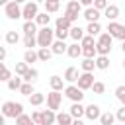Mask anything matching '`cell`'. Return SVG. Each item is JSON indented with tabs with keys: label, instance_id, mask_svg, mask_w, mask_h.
<instances>
[{
	"label": "cell",
	"instance_id": "cell-1",
	"mask_svg": "<svg viewBox=\"0 0 125 125\" xmlns=\"http://www.w3.org/2000/svg\"><path fill=\"white\" fill-rule=\"evenodd\" d=\"M53 37H55V31H53L49 25H43V27L37 29V33H35V39H37V45H39V47H51Z\"/></svg>",
	"mask_w": 125,
	"mask_h": 125
},
{
	"label": "cell",
	"instance_id": "cell-2",
	"mask_svg": "<svg viewBox=\"0 0 125 125\" xmlns=\"http://www.w3.org/2000/svg\"><path fill=\"white\" fill-rule=\"evenodd\" d=\"M23 113V105L20 104V102H6L4 105H2V115L4 117H18V115H21Z\"/></svg>",
	"mask_w": 125,
	"mask_h": 125
},
{
	"label": "cell",
	"instance_id": "cell-3",
	"mask_svg": "<svg viewBox=\"0 0 125 125\" xmlns=\"http://www.w3.org/2000/svg\"><path fill=\"white\" fill-rule=\"evenodd\" d=\"M37 14H39L37 2H25V4H23V8H21V18H23L25 21H33Z\"/></svg>",
	"mask_w": 125,
	"mask_h": 125
},
{
	"label": "cell",
	"instance_id": "cell-4",
	"mask_svg": "<svg viewBox=\"0 0 125 125\" xmlns=\"http://www.w3.org/2000/svg\"><path fill=\"white\" fill-rule=\"evenodd\" d=\"M64 16H66L70 21H76V20H78V16H80V2H78V0H70V2L66 4Z\"/></svg>",
	"mask_w": 125,
	"mask_h": 125
},
{
	"label": "cell",
	"instance_id": "cell-5",
	"mask_svg": "<svg viewBox=\"0 0 125 125\" xmlns=\"http://www.w3.org/2000/svg\"><path fill=\"white\" fill-rule=\"evenodd\" d=\"M4 12H6V18H8V20H20V18H21V8H20V4H16V2H12V0L4 6Z\"/></svg>",
	"mask_w": 125,
	"mask_h": 125
},
{
	"label": "cell",
	"instance_id": "cell-6",
	"mask_svg": "<svg viewBox=\"0 0 125 125\" xmlns=\"http://www.w3.org/2000/svg\"><path fill=\"white\" fill-rule=\"evenodd\" d=\"M107 33H109L111 37H115V39L125 41V25H121V23H117V21H109Z\"/></svg>",
	"mask_w": 125,
	"mask_h": 125
},
{
	"label": "cell",
	"instance_id": "cell-7",
	"mask_svg": "<svg viewBox=\"0 0 125 125\" xmlns=\"http://www.w3.org/2000/svg\"><path fill=\"white\" fill-rule=\"evenodd\" d=\"M92 84H94V76H92V72H82V74L78 76V80H76V86H78L82 92H84V90H90Z\"/></svg>",
	"mask_w": 125,
	"mask_h": 125
},
{
	"label": "cell",
	"instance_id": "cell-8",
	"mask_svg": "<svg viewBox=\"0 0 125 125\" xmlns=\"http://www.w3.org/2000/svg\"><path fill=\"white\" fill-rule=\"evenodd\" d=\"M64 96H66L68 100H72V102H82V98H84V92H82L78 86L70 84V86H66V88H64Z\"/></svg>",
	"mask_w": 125,
	"mask_h": 125
},
{
	"label": "cell",
	"instance_id": "cell-9",
	"mask_svg": "<svg viewBox=\"0 0 125 125\" xmlns=\"http://www.w3.org/2000/svg\"><path fill=\"white\" fill-rule=\"evenodd\" d=\"M61 100H62V94L61 92H57V90H51L49 94H47V105H49V109H59L61 107Z\"/></svg>",
	"mask_w": 125,
	"mask_h": 125
},
{
	"label": "cell",
	"instance_id": "cell-10",
	"mask_svg": "<svg viewBox=\"0 0 125 125\" xmlns=\"http://www.w3.org/2000/svg\"><path fill=\"white\" fill-rule=\"evenodd\" d=\"M84 115L88 117V119H100V115H102V111H100V105H96V104H90V105H86L84 107Z\"/></svg>",
	"mask_w": 125,
	"mask_h": 125
},
{
	"label": "cell",
	"instance_id": "cell-11",
	"mask_svg": "<svg viewBox=\"0 0 125 125\" xmlns=\"http://www.w3.org/2000/svg\"><path fill=\"white\" fill-rule=\"evenodd\" d=\"M68 113H70V117H72V119H80V117H84V105H82L80 102H72V105H70Z\"/></svg>",
	"mask_w": 125,
	"mask_h": 125
},
{
	"label": "cell",
	"instance_id": "cell-12",
	"mask_svg": "<svg viewBox=\"0 0 125 125\" xmlns=\"http://www.w3.org/2000/svg\"><path fill=\"white\" fill-rule=\"evenodd\" d=\"M82 18H84L86 21H98V20H100V10H96L94 6H88V8L84 10Z\"/></svg>",
	"mask_w": 125,
	"mask_h": 125
},
{
	"label": "cell",
	"instance_id": "cell-13",
	"mask_svg": "<svg viewBox=\"0 0 125 125\" xmlns=\"http://www.w3.org/2000/svg\"><path fill=\"white\" fill-rule=\"evenodd\" d=\"M57 121V113L53 109H45L41 111V125H53Z\"/></svg>",
	"mask_w": 125,
	"mask_h": 125
},
{
	"label": "cell",
	"instance_id": "cell-14",
	"mask_svg": "<svg viewBox=\"0 0 125 125\" xmlns=\"http://www.w3.org/2000/svg\"><path fill=\"white\" fill-rule=\"evenodd\" d=\"M66 55L70 59H76L82 55V45H78V41H74L72 45H66Z\"/></svg>",
	"mask_w": 125,
	"mask_h": 125
},
{
	"label": "cell",
	"instance_id": "cell-15",
	"mask_svg": "<svg viewBox=\"0 0 125 125\" xmlns=\"http://www.w3.org/2000/svg\"><path fill=\"white\" fill-rule=\"evenodd\" d=\"M94 62H96V68H100V70H107L109 68V57L107 55H98L94 59Z\"/></svg>",
	"mask_w": 125,
	"mask_h": 125
},
{
	"label": "cell",
	"instance_id": "cell-16",
	"mask_svg": "<svg viewBox=\"0 0 125 125\" xmlns=\"http://www.w3.org/2000/svg\"><path fill=\"white\" fill-rule=\"evenodd\" d=\"M51 51H53V55H62V53H66V43L57 39L51 43Z\"/></svg>",
	"mask_w": 125,
	"mask_h": 125
},
{
	"label": "cell",
	"instance_id": "cell-17",
	"mask_svg": "<svg viewBox=\"0 0 125 125\" xmlns=\"http://www.w3.org/2000/svg\"><path fill=\"white\" fill-rule=\"evenodd\" d=\"M49 84H51V88H53V90H57V92H61V90L64 88V78H61V76H57V74H53V76L49 78Z\"/></svg>",
	"mask_w": 125,
	"mask_h": 125
},
{
	"label": "cell",
	"instance_id": "cell-18",
	"mask_svg": "<svg viewBox=\"0 0 125 125\" xmlns=\"http://www.w3.org/2000/svg\"><path fill=\"white\" fill-rule=\"evenodd\" d=\"M104 16H105L107 20L115 21V18L119 16V8H117V6H113V4H107V8L104 10Z\"/></svg>",
	"mask_w": 125,
	"mask_h": 125
},
{
	"label": "cell",
	"instance_id": "cell-19",
	"mask_svg": "<svg viewBox=\"0 0 125 125\" xmlns=\"http://www.w3.org/2000/svg\"><path fill=\"white\" fill-rule=\"evenodd\" d=\"M78 76H80V72H78V68H74V66H68V68L64 70V80H66V82H76Z\"/></svg>",
	"mask_w": 125,
	"mask_h": 125
},
{
	"label": "cell",
	"instance_id": "cell-20",
	"mask_svg": "<svg viewBox=\"0 0 125 125\" xmlns=\"http://www.w3.org/2000/svg\"><path fill=\"white\" fill-rule=\"evenodd\" d=\"M100 31H102L100 21H88V27H86V33H88V35L96 37V35H100Z\"/></svg>",
	"mask_w": 125,
	"mask_h": 125
},
{
	"label": "cell",
	"instance_id": "cell-21",
	"mask_svg": "<svg viewBox=\"0 0 125 125\" xmlns=\"http://www.w3.org/2000/svg\"><path fill=\"white\" fill-rule=\"evenodd\" d=\"M68 37H72L74 41H80V39L84 37V29H82L80 25H72V27L68 29Z\"/></svg>",
	"mask_w": 125,
	"mask_h": 125
},
{
	"label": "cell",
	"instance_id": "cell-22",
	"mask_svg": "<svg viewBox=\"0 0 125 125\" xmlns=\"http://www.w3.org/2000/svg\"><path fill=\"white\" fill-rule=\"evenodd\" d=\"M57 125H72V117H70V113L66 111H61V113H57V121H55Z\"/></svg>",
	"mask_w": 125,
	"mask_h": 125
},
{
	"label": "cell",
	"instance_id": "cell-23",
	"mask_svg": "<svg viewBox=\"0 0 125 125\" xmlns=\"http://www.w3.org/2000/svg\"><path fill=\"white\" fill-rule=\"evenodd\" d=\"M51 57H53V51H51L49 47H39V51H37V59H39V61L47 62Z\"/></svg>",
	"mask_w": 125,
	"mask_h": 125
},
{
	"label": "cell",
	"instance_id": "cell-24",
	"mask_svg": "<svg viewBox=\"0 0 125 125\" xmlns=\"http://www.w3.org/2000/svg\"><path fill=\"white\" fill-rule=\"evenodd\" d=\"M37 76H39V72H37L35 68H27V70H25V74L21 76V80H23V82H31V84H33V82L37 80Z\"/></svg>",
	"mask_w": 125,
	"mask_h": 125
},
{
	"label": "cell",
	"instance_id": "cell-25",
	"mask_svg": "<svg viewBox=\"0 0 125 125\" xmlns=\"http://www.w3.org/2000/svg\"><path fill=\"white\" fill-rule=\"evenodd\" d=\"M70 27H72V21H70L66 16L57 18V29H70Z\"/></svg>",
	"mask_w": 125,
	"mask_h": 125
},
{
	"label": "cell",
	"instance_id": "cell-26",
	"mask_svg": "<svg viewBox=\"0 0 125 125\" xmlns=\"http://www.w3.org/2000/svg\"><path fill=\"white\" fill-rule=\"evenodd\" d=\"M21 29H23L25 35H35L37 33V23L35 21H23V27Z\"/></svg>",
	"mask_w": 125,
	"mask_h": 125
},
{
	"label": "cell",
	"instance_id": "cell-27",
	"mask_svg": "<svg viewBox=\"0 0 125 125\" xmlns=\"http://www.w3.org/2000/svg\"><path fill=\"white\" fill-rule=\"evenodd\" d=\"M43 102H45V94H41V92H33L29 96V104L31 105H41Z\"/></svg>",
	"mask_w": 125,
	"mask_h": 125
},
{
	"label": "cell",
	"instance_id": "cell-28",
	"mask_svg": "<svg viewBox=\"0 0 125 125\" xmlns=\"http://www.w3.org/2000/svg\"><path fill=\"white\" fill-rule=\"evenodd\" d=\"M49 21H51V16H49L47 12H43V14H37V16H35V23H37V25H41V27H43V25H49Z\"/></svg>",
	"mask_w": 125,
	"mask_h": 125
},
{
	"label": "cell",
	"instance_id": "cell-29",
	"mask_svg": "<svg viewBox=\"0 0 125 125\" xmlns=\"http://www.w3.org/2000/svg\"><path fill=\"white\" fill-rule=\"evenodd\" d=\"M35 61H39V59H37V51H33V49H27V51L23 53V62L31 64V62H35Z\"/></svg>",
	"mask_w": 125,
	"mask_h": 125
},
{
	"label": "cell",
	"instance_id": "cell-30",
	"mask_svg": "<svg viewBox=\"0 0 125 125\" xmlns=\"http://www.w3.org/2000/svg\"><path fill=\"white\" fill-rule=\"evenodd\" d=\"M113 121H115V115L111 111H105V113L100 115V123L102 125H113Z\"/></svg>",
	"mask_w": 125,
	"mask_h": 125
},
{
	"label": "cell",
	"instance_id": "cell-31",
	"mask_svg": "<svg viewBox=\"0 0 125 125\" xmlns=\"http://www.w3.org/2000/svg\"><path fill=\"white\" fill-rule=\"evenodd\" d=\"M16 125H35V123H33L31 115L21 113V115H18V117H16Z\"/></svg>",
	"mask_w": 125,
	"mask_h": 125
},
{
	"label": "cell",
	"instance_id": "cell-32",
	"mask_svg": "<svg viewBox=\"0 0 125 125\" xmlns=\"http://www.w3.org/2000/svg\"><path fill=\"white\" fill-rule=\"evenodd\" d=\"M59 8H61L59 2H49V0H45V12H47V14H55V12H59Z\"/></svg>",
	"mask_w": 125,
	"mask_h": 125
},
{
	"label": "cell",
	"instance_id": "cell-33",
	"mask_svg": "<svg viewBox=\"0 0 125 125\" xmlns=\"http://www.w3.org/2000/svg\"><path fill=\"white\" fill-rule=\"evenodd\" d=\"M35 90H33V86H31V82H21V86H20V94H23V96H31Z\"/></svg>",
	"mask_w": 125,
	"mask_h": 125
},
{
	"label": "cell",
	"instance_id": "cell-34",
	"mask_svg": "<svg viewBox=\"0 0 125 125\" xmlns=\"http://www.w3.org/2000/svg\"><path fill=\"white\" fill-rule=\"evenodd\" d=\"M18 41H20L18 31H8V33H6V43H8V45H16Z\"/></svg>",
	"mask_w": 125,
	"mask_h": 125
},
{
	"label": "cell",
	"instance_id": "cell-35",
	"mask_svg": "<svg viewBox=\"0 0 125 125\" xmlns=\"http://www.w3.org/2000/svg\"><path fill=\"white\" fill-rule=\"evenodd\" d=\"M94 68H96L94 59H84V61H82V70H84V72H92Z\"/></svg>",
	"mask_w": 125,
	"mask_h": 125
},
{
	"label": "cell",
	"instance_id": "cell-36",
	"mask_svg": "<svg viewBox=\"0 0 125 125\" xmlns=\"http://www.w3.org/2000/svg\"><path fill=\"white\" fill-rule=\"evenodd\" d=\"M111 41H113V37H111L109 33H102V35L98 37V43H100V45H107V47H111Z\"/></svg>",
	"mask_w": 125,
	"mask_h": 125
},
{
	"label": "cell",
	"instance_id": "cell-37",
	"mask_svg": "<svg viewBox=\"0 0 125 125\" xmlns=\"http://www.w3.org/2000/svg\"><path fill=\"white\" fill-rule=\"evenodd\" d=\"M82 55L84 59H96V47H82Z\"/></svg>",
	"mask_w": 125,
	"mask_h": 125
},
{
	"label": "cell",
	"instance_id": "cell-38",
	"mask_svg": "<svg viewBox=\"0 0 125 125\" xmlns=\"http://www.w3.org/2000/svg\"><path fill=\"white\" fill-rule=\"evenodd\" d=\"M23 45H25L27 49H33V47L37 45V39H35V35H25V37H23Z\"/></svg>",
	"mask_w": 125,
	"mask_h": 125
},
{
	"label": "cell",
	"instance_id": "cell-39",
	"mask_svg": "<svg viewBox=\"0 0 125 125\" xmlns=\"http://www.w3.org/2000/svg\"><path fill=\"white\" fill-rule=\"evenodd\" d=\"M21 82H23V80L18 78V76H16V78H10V80H8V88H10V90H20Z\"/></svg>",
	"mask_w": 125,
	"mask_h": 125
},
{
	"label": "cell",
	"instance_id": "cell-40",
	"mask_svg": "<svg viewBox=\"0 0 125 125\" xmlns=\"http://www.w3.org/2000/svg\"><path fill=\"white\" fill-rule=\"evenodd\" d=\"M115 98L121 102V105H125V86H117L115 88Z\"/></svg>",
	"mask_w": 125,
	"mask_h": 125
},
{
	"label": "cell",
	"instance_id": "cell-41",
	"mask_svg": "<svg viewBox=\"0 0 125 125\" xmlns=\"http://www.w3.org/2000/svg\"><path fill=\"white\" fill-rule=\"evenodd\" d=\"M80 45H82V47H94V45H96V41H94V37H92V35H84V37L80 39Z\"/></svg>",
	"mask_w": 125,
	"mask_h": 125
},
{
	"label": "cell",
	"instance_id": "cell-42",
	"mask_svg": "<svg viewBox=\"0 0 125 125\" xmlns=\"http://www.w3.org/2000/svg\"><path fill=\"white\" fill-rule=\"evenodd\" d=\"M94 47H96V53H98V55H109V51H111V47H107V45H100V43H96Z\"/></svg>",
	"mask_w": 125,
	"mask_h": 125
},
{
	"label": "cell",
	"instance_id": "cell-43",
	"mask_svg": "<svg viewBox=\"0 0 125 125\" xmlns=\"http://www.w3.org/2000/svg\"><path fill=\"white\" fill-rule=\"evenodd\" d=\"M27 68H29V64H27V62H16V74H20V76H23Z\"/></svg>",
	"mask_w": 125,
	"mask_h": 125
},
{
	"label": "cell",
	"instance_id": "cell-44",
	"mask_svg": "<svg viewBox=\"0 0 125 125\" xmlns=\"http://www.w3.org/2000/svg\"><path fill=\"white\" fill-rule=\"evenodd\" d=\"M92 90H94V94H104V92H105V84H104V82H96V80H94Z\"/></svg>",
	"mask_w": 125,
	"mask_h": 125
},
{
	"label": "cell",
	"instance_id": "cell-45",
	"mask_svg": "<svg viewBox=\"0 0 125 125\" xmlns=\"http://www.w3.org/2000/svg\"><path fill=\"white\" fill-rule=\"evenodd\" d=\"M55 37L61 39V41H64L68 37V29H55Z\"/></svg>",
	"mask_w": 125,
	"mask_h": 125
},
{
	"label": "cell",
	"instance_id": "cell-46",
	"mask_svg": "<svg viewBox=\"0 0 125 125\" xmlns=\"http://www.w3.org/2000/svg\"><path fill=\"white\" fill-rule=\"evenodd\" d=\"M92 4H94V8H96V10H100V12L107 8V0H94Z\"/></svg>",
	"mask_w": 125,
	"mask_h": 125
},
{
	"label": "cell",
	"instance_id": "cell-47",
	"mask_svg": "<svg viewBox=\"0 0 125 125\" xmlns=\"http://www.w3.org/2000/svg\"><path fill=\"white\" fill-rule=\"evenodd\" d=\"M115 119H117V121H121V123H125V105H121V107L117 109V113H115Z\"/></svg>",
	"mask_w": 125,
	"mask_h": 125
},
{
	"label": "cell",
	"instance_id": "cell-48",
	"mask_svg": "<svg viewBox=\"0 0 125 125\" xmlns=\"http://www.w3.org/2000/svg\"><path fill=\"white\" fill-rule=\"evenodd\" d=\"M31 119H33L35 125H41V111H33L31 113Z\"/></svg>",
	"mask_w": 125,
	"mask_h": 125
},
{
	"label": "cell",
	"instance_id": "cell-49",
	"mask_svg": "<svg viewBox=\"0 0 125 125\" xmlns=\"http://www.w3.org/2000/svg\"><path fill=\"white\" fill-rule=\"evenodd\" d=\"M10 78H12V72H10V70H8V68H6V70H4V72H2V74H0V80H2V82H8V80H10Z\"/></svg>",
	"mask_w": 125,
	"mask_h": 125
},
{
	"label": "cell",
	"instance_id": "cell-50",
	"mask_svg": "<svg viewBox=\"0 0 125 125\" xmlns=\"http://www.w3.org/2000/svg\"><path fill=\"white\" fill-rule=\"evenodd\" d=\"M6 55H8L6 47H0V61H4V59H6Z\"/></svg>",
	"mask_w": 125,
	"mask_h": 125
},
{
	"label": "cell",
	"instance_id": "cell-51",
	"mask_svg": "<svg viewBox=\"0 0 125 125\" xmlns=\"http://www.w3.org/2000/svg\"><path fill=\"white\" fill-rule=\"evenodd\" d=\"M78 2H80V6H92L94 0H78Z\"/></svg>",
	"mask_w": 125,
	"mask_h": 125
},
{
	"label": "cell",
	"instance_id": "cell-52",
	"mask_svg": "<svg viewBox=\"0 0 125 125\" xmlns=\"http://www.w3.org/2000/svg\"><path fill=\"white\" fill-rule=\"evenodd\" d=\"M72 125H84L82 119H72Z\"/></svg>",
	"mask_w": 125,
	"mask_h": 125
},
{
	"label": "cell",
	"instance_id": "cell-53",
	"mask_svg": "<svg viewBox=\"0 0 125 125\" xmlns=\"http://www.w3.org/2000/svg\"><path fill=\"white\" fill-rule=\"evenodd\" d=\"M4 70H6V64H4V62H2V61H0V74H2V72H4Z\"/></svg>",
	"mask_w": 125,
	"mask_h": 125
},
{
	"label": "cell",
	"instance_id": "cell-54",
	"mask_svg": "<svg viewBox=\"0 0 125 125\" xmlns=\"http://www.w3.org/2000/svg\"><path fill=\"white\" fill-rule=\"evenodd\" d=\"M0 125H6V117H4L2 113H0Z\"/></svg>",
	"mask_w": 125,
	"mask_h": 125
},
{
	"label": "cell",
	"instance_id": "cell-55",
	"mask_svg": "<svg viewBox=\"0 0 125 125\" xmlns=\"http://www.w3.org/2000/svg\"><path fill=\"white\" fill-rule=\"evenodd\" d=\"M8 2H10V0H0V6H6Z\"/></svg>",
	"mask_w": 125,
	"mask_h": 125
},
{
	"label": "cell",
	"instance_id": "cell-56",
	"mask_svg": "<svg viewBox=\"0 0 125 125\" xmlns=\"http://www.w3.org/2000/svg\"><path fill=\"white\" fill-rule=\"evenodd\" d=\"M12 2H16V4H23L25 0H12Z\"/></svg>",
	"mask_w": 125,
	"mask_h": 125
},
{
	"label": "cell",
	"instance_id": "cell-57",
	"mask_svg": "<svg viewBox=\"0 0 125 125\" xmlns=\"http://www.w3.org/2000/svg\"><path fill=\"white\" fill-rule=\"evenodd\" d=\"M121 51H123V53H125V41H123V43H121Z\"/></svg>",
	"mask_w": 125,
	"mask_h": 125
},
{
	"label": "cell",
	"instance_id": "cell-58",
	"mask_svg": "<svg viewBox=\"0 0 125 125\" xmlns=\"http://www.w3.org/2000/svg\"><path fill=\"white\" fill-rule=\"evenodd\" d=\"M49 2H59V0H49Z\"/></svg>",
	"mask_w": 125,
	"mask_h": 125
},
{
	"label": "cell",
	"instance_id": "cell-59",
	"mask_svg": "<svg viewBox=\"0 0 125 125\" xmlns=\"http://www.w3.org/2000/svg\"><path fill=\"white\" fill-rule=\"evenodd\" d=\"M123 68H125V59H123Z\"/></svg>",
	"mask_w": 125,
	"mask_h": 125
},
{
	"label": "cell",
	"instance_id": "cell-60",
	"mask_svg": "<svg viewBox=\"0 0 125 125\" xmlns=\"http://www.w3.org/2000/svg\"><path fill=\"white\" fill-rule=\"evenodd\" d=\"M0 39H2V35H0Z\"/></svg>",
	"mask_w": 125,
	"mask_h": 125
}]
</instances>
